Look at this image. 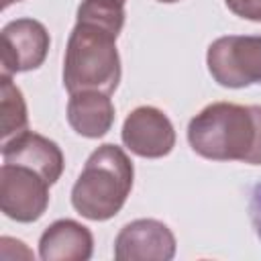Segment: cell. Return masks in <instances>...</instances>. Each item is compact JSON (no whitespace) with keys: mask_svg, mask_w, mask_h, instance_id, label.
<instances>
[{"mask_svg":"<svg viewBox=\"0 0 261 261\" xmlns=\"http://www.w3.org/2000/svg\"><path fill=\"white\" fill-rule=\"evenodd\" d=\"M133 163L116 145H100L86 161L71 190L73 208L90 220H108L120 212L133 188Z\"/></svg>","mask_w":261,"mask_h":261,"instance_id":"cell-1","label":"cell"},{"mask_svg":"<svg viewBox=\"0 0 261 261\" xmlns=\"http://www.w3.org/2000/svg\"><path fill=\"white\" fill-rule=\"evenodd\" d=\"M116 37L108 29L75 22L63 59V86L69 94H112L120 82Z\"/></svg>","mask_w":261,"mask_h":261,"instance_id":"cell-2","label":"cell"},{"mask_svg":"<svg viewBox=\"0 0 261 261\" xmlns=\"http://www.w3.org/2000/svg\"><path fill=\"white\" fill-rule=\"evenodd\" d=\"M188 141L192 149L212 161H243L255 141L251 106L216 102L190 120Z\"/></svg>","mask_w":261,"mask_h":261,"instance_id":"cell-3","label":"cell"},{"mask_svg":"<svg viewBox=\"0 0 261 261\" xmlns=\"http://www.w3.org/2000/svg\"><path fill=\"white\" fill-rule=\"evenodd\" d=\"M206 63L214 82L224 88L261 84V37H220L208 47Z\"/></svg>","mask_w":261,"mask_h":261,"instance_id":"cell-4","label":"cell"},{"mask_svg":"<svg viewBox=\"0 0 261 261\" xmlns=\"http://www.w3.org/2000/svg\"><path fill=\"white\" fill-rule=\"evenodd\" d=\"M49 204V184L29 167L4 163L0 169V208L16 222H33Z\"/></svg>","mask_w":261,"mask_h":261,"instance_id":"cell-5","label":"cell"},{"mask_svg":"<svg viewBox=\"0 0 261 261\" xmlns=\"http://www.w3.org/2000/svg\"><path fill=\"white\" fill-rule=\"evenodd\" d=\"M49 51L47 29L33 18H16L2 29L0 65L4 75L31 71L43 65Z\"/></svg>","mask_w":261,"mask_h":261,"instance_id":"cell-6","label":"cell"},{"mask_svg":"<svg viewBox=\"0 0 261 261\" xmlns=\"http://www.w3.org/2000/svg\"><path fill=\"white\" fill-rule=\"evenodd\" d=\"M175 255V237L159 220L139 218L122 226L114 241L116 261H169Z\"/></svg>","mask_w":261,"mask_h":261,"instance_id":"cell-7","label":"cell"},{"mask_svg":"<svg viewBox=\"0 0 261 261\" xmlns=\"http://www.w3.org/2000/svg\"><path fill=\"white\" fill-rule=\"evenodd\" d=\"M122 141L135 155L157 159L173 149L175 130L161 110L153 106H139L122 124Z\"/></svg>","mask_w":261,"mask_h":261,"instance_id":"cell-8","label":"cell"},{"mask_svg":"<svg viewBox=\"0 0 261 261\" xmlns=\"http://www.w3.org/2000/svg\"><path fill=\"white\" fill-rule=\"evenodd\" d=\"M4 163L29 167L39 173L49 186H53L63 171V153L61 149L43 135L24 130L10 141L2 143Z\"/></svg>","mask_w":261,"mask_h":261,"instance_id":"cell-9","label":"cell"},{"mask_svg":"<svg viewBox=\"0 0 261 261\" xmlns=\"http://www.w3.org/2000/svg\"><path fill=\"white\" fill-rule=\"evenodd\" d=\"M92 232L75 220H57L41 234L39 255L45 261H86L92 257Z\"/></svg>","mask_w":261,"mask_h":261,"instance_id":"cell-10","label":"cell"},{"mask_svg":"<svg viewBox=\"0 0 261 261\" xmlns=\"http://www.w3.org/2000/svg\"><path fill=\"white\" fill-rule=\"evenodd\" d=\"M69 126L88 139L104 137L114 122V106L108 94L102 92H80L71 94L67 104Z\"/></svg>","mask_w":261,"mask_h":261,"instance_id":"cell-11","label":"cell"},{"mask_svg":"<svg viewBox=\"0 0 261 261\" xmlns=\"http://www.w3.org/2000/svg\"><path fill=\"white\" fill-rule=\"evenodd\" d=\"M29 116L22 92L12 84L10 75L2 73V88H0V130L2 143L10 141L12 137L27 130Z\"/></svg>","mask_w":261,"mask_h":261,"instance_id":"cell-12","label":"cell"},{"mask_svg":"<svg viewBox=\"0 0 261 261\" xmlns=\"http://www.w3.org/2000/svg\"><path fill=\"white\" fill-rule=\"evenodd\" d=\"M77 22H90L118 35L124 24V4L118 0H84L77 8Z\"/></svg>","mask_w":261,"mask_h":261,"instance_id":"cell-13","label":"cell"},{"mask_svg":"<svg viewBox=\"0 0 261 261\" xmlns=\"http://www.w3.org/2000/svg\"><path fill=\"white\" fill-rule=\"evenodd\" d=\"M230 12L241 18L261 22V0H224Z\"/></svg>","mask_w":261,"mask_h":261,"instance_id":"cell-14","label":"cell"},{"mask_svg":"<svg viewBox=\"0 0 261 261\" xmlns=\"http://www.w3.org/2000/svg\"><path fill=\"white\" fill-rule=\"evenodd\" d=\"M251 112H253V120H255V141H253V147H251L245 163L261 165V106H251Z\"/></svg>","mask_w":261,"mask_h":261,"instance_id":"cell-15","label":"cell"},{"mask_svg":"<svg viewBox=\"0 0 261 261\" xmlns=\"http://www.w3.org/2000/svg\"><path fill=\"white\" fill-rule=\"evenodd\" d=\"M249 216H251V224L255 228V234L261 241V179L255 184L253 192H251V202H249Z\"/></svg>","mask_w":261,"mask_h":261,"instance_id":"cell-16","label":"cell"},{"mask_svg":"<svg viewBox=\"0 0 261 261\" xmlns=\"http://www.w3.org/2000/svg\"><path fill=\"white\" fill-rule=\"evenodd\" d=\"M14 2H20V0H2V8H8V6L14 4Z\"/></svg>","mask_w":261,"mask_h":261,"instance_id":"cell-17","label":"cell"},{"mask_svg":"<svg viewBox=\"0 0 261 261\" xmlns=\"http://www.w3.org/2000/svg\"><path fill=\"white\" fill-rule=\"evenodd\" d=\"M159 2H167L169 4V2H177V0H159Z\"/></svg>","mask_w":261,"mask_h":261,"instance_id":"cell-18","label":"cell"},{"mask_svg":"<svg viewBox=\"0 0 261 261\" xmlns=\"http://www.w3.org/2000/svg\"><path fill=\"white\" fill-rule=\"evenodd\" d=\"M118 2H122V4H124V2H126V0H118Z\"/></svg>","mask_w":261,"mask_h":261,"instance_id":"cell-19","label":"cell"}]
</instances>
